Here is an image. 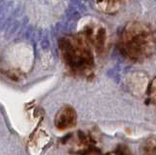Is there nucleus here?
I'll return each instance as SVG.
<instances>
[{"mask_svg": "<svg viewBox=\"0 0 156 155\" xmlns=\"http://www.w3.org/2000/svg\"><path fill=\"white\" fill-rule=\"evenodd\" d=\"M60 45L66 62L72 69L77 71H85L92 66V57L87 51L75 49L71 42L66 39H62L60 42Z\"/></svg>", "mask_w": 156, "mask_h": 155, "instance_id": "nucleus-1", "label": "nucleus"}, {"mask_svg": "<svg viewBox=\"0 0 156 155\" xmlns=\"http://www.w3.org/2000/svg\"><path fill=\"white\" fill-rule=\"evenodd\" d=\"M69 4H70V7L77 8L81 4V0H70Z\"/></svg>", "mask_w": 156, "mask_h": 155, "instance_id": "nucleus-9", "label": "nucleus"}, {"mask_svg": "<svg viewBox=\"0 0 156 155\" xmlns=\"http://www.w3.org/2000/svg\"><path fill=\"white\" fill-rule=\"evenodd\" d=\"M155 1H156V0H155Z\"/></svg>", "mask_w": 156, "mask_h": 155, "instance_id": "nucleus-10", "label": "nucleus"}, {"mask_svg": "<svg viewBox=\"0 0 156 155\" xmlns=\"http://www.w3.org/2000/svg\"><path fill=\"white\" fill-rule=\"evenodd\" d=\"M13 11V1H3L0 3V17L7 12Z\"/></svg>", "mask_w": 156, "mask_h": 155, "instance_id": "nucleus-7", "label": "nucleus"}, {"mask_svg": "<svg viewBox=\"0 0 156 155\" xmlns=\"http://www.w3.org/2000/svg\"><path fill=\"white\" fill-rule=\"evenodd\" d=\"M143 155H156V139H148L144 140L141 146Z\"/></svg>", "mask_w": 156, "mask_h": 155, "instance_id": "nucleus-3", "label": "nucleus"}, {"mask_svg": "<svg viewBox=\"0 0 156 155\" xmlns=\"http://www.w3.org/2000/svg\"><path fill=\"white\" fill-rule=\"evenodd\" d=\"M76 122L75 110L70 106H66L60 110V112L56 115L55 125L58 129L66 130L72 127Z\"/></svg>", "mask_w": 156, "mask_h": 155, "instance_id": "nucleus-2", "label": "nucleus"}, {"mask_svg": "<svg viewBox=\"0 0 156 155\" xmlns=\"http://www.w3.org/2000/svg\"><path fill=\"white\" fill-rule=\"evenodd\" d=\"M146 101L156 106V77L150 82L146 90Z\"/></svg>", "mask_w": 156, "mask_h": 155, "instance_id": "nucleus-4", "label": "nucleus"}, {"mask_svg": "<svg viewBox=\"0 0 156 155\" xmlns=\"http://www.w3.org/2000/svg\"><path fill=\"white\" fill-rule=\"evenodd\" d=\"M106 155H133L131 152V150L125 146V145H119L114 150H112L111 152L107 153Z\"/></svg>", "mask_w": 156, "mask_h": 155, "instance_id": "nucleus-6", "label": "nucleus"}, {"mask_svg": "<svg viewBox=\"0 0 156 155\" xmlns=\"http://www.w3.org/2000/svg\"><path fill=\"white\" fill-rule=\"evenodd\" d=\"M41 47L43 48L44 50H47L49 47H50V42H49V39L47 35H44L42 40H41Z\"/></svg>", "mask_w": 156, "mask_h": 155, "instance_id": "nucleus-8", "label": "nucleus"}, {"mask_svg": "<svg viewBox=\"0 0 156 155\" xmlns=\"http://www.w3.org/2000/svg\"><path fill=\"white\" fill-rule=\"evenodd\" d=\"M22 26V23L19 21H14L13 23H11L7 27V30L5 32V37L6 38H10L13 34H15Z\"/></svg>", "mask_w": 156, "mask_h": 155, "instance_id": "nucleus-5", "label": "nucleus"}]
</instances>
